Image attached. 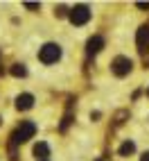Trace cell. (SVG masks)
<instances>
[{
  "mask_svg": "<svg viewBox=\"0 0 149 161\" xmlns=\"http://www.w3.org/2000/svg\"><path fill=\"white\" fill-rule=\"evenodd\" d=\"M36 134V125L32 123V120H23L20 123V127L12 134V147H16L18 143H25V141H29L32 136Z\"/></svg>",
  "mask_w": 149,
  "mask_h": 161,
  "instance_id": "cell-1",
  "label": "cell"
},
{
  "mask_svg": "<svg viewBox=\"0 0 149 161\" xmlns=\"http://www.w3.org/2000/svg\"><path fill=\"white\" fill-rule=\"evenodd\" d=\"M0 123H3V118H0Z\"/></svg>",
  "mask_w": 149,
  "mask_h": 161,
  "instance_id": "cell-20",
  "label": "cell"
},
{
  "mask_svg": "<svg viewBox=\"0 0 149 161\" xmlns=\"http://www.w3.org/2000/svg\"><path fill=\"white\" fill-rule=\"evenodd\" d=\"M70 123H72V114L68 111L66 116H63V120H61V125H59V132H66V130H68V125H70Z\"/></svg>",
  "mask_w": 149,
  "mask_h": 161,
  "instance_id": "cell-12",
  "label": "cell"
},
{
  "mask_svg": "<svg viewBox=\"0 0 149 161\" xmlns=\"http://www.w3.org/2000/svg\"><path fill=\"white\" fill-rule=\"evenodd\" d=\"M34 157H36V161H43V159L50 157V147H48L45 141H39V143L34 145Z\"/></svg>",
  "mask_w": 149,
  "mask_h": 161,
  "instance_id": "cell-8",
  "label": "cell"
},
{
  "mask_svg": "<svg viewBox=\"0 0 149 161\" xmlns=\"http://www.w3.org/2000/svg\"><path fill=\"white\" fill-rule=\"evenodd\" d=\"M133 152H136L133 141H124V143L120 145V157H129V154H133Z\"/></svg>",
  "mask_w": 149,
  "mask_h": 161,
  "instance_id": "cell-9",
  "label": "cell"
},
{
  "mask_svg": "<svg viewBox=\"0 0 149 161\" xmlns=\"http://www.w3.org/2000/svg\"><path fill=\"white\" fill-rule=\"evenodd\" d=\"M104 48V39L102 36H90L88 39V43H86V52L93 57V55H97V52Z\"/></svg>",
  "mask_w": 149,
  "mask_h": 161,
  "instance_id": "cell-7",
  "label": "cell"
},
{
  "mask_svg": "<svg viewBox=\"0 0 149 161\" xmlns=\"http://www.w3.org/2000/svg\"><path fill=\"white\" fill-rule=\"evenodd\" d=\"M136 43H138V50H140V55L149 50V25H142L138 30V36H136Z\"/></svg>",
  "mask_w": 149,
  "mask_h": 161,
  "instance_id": "cell-5",
  "label": "cell"
},
{
  "mask_svg": "<svg viewBox=\"0 0 149 161\" xmlns=\"http://www.w3.org/2000/svg\"><path fill=\"white\" fill-rule=\"evenodd\" d=\"M34 107V95L32 93H23V95H18L16 98V109L18 111H27Z\"/></svg>",
  "mask_w": 149,
  "mask_h": 161,
  "instance_id": "cell-6",
  "label": "cell"
},
{
  "mask_svg": "<svg viewBox=\"0 0 149 161\" xmlns=\"http://www.w3.org/2000/svg\"><path fill=\"white\" fill-rule=\"evenodd\" d=\"M138 7H140V9H149V3H138Z\"/></svg>",
  "mask_w": 149,
  "mask_h": 161,
  "instance_id": "cell-15",
  "label": "cell"
},
{
  "mask_svg": "<svg viewBox=\"0 0 149 161\" xmlns=\"http://www.w3.org/2000/svg\"><path fill=\"white\" fill-rule=\"evenodd\" d=\"M25 7H27V9H32V12H39V9H41V5H39V3H25Z\"/></svg>",
  "mask_w": 149,
  "mask_h": 161,
  "instance_id": "cell-14",
  "label": "cell"
},
{
  "mask_svg": "<svg viewBox=\"0 0 149 161\" xmlns=\"http://www.w3.org/2000/svg\"><path fill=\"white\" fill-rule=\"evenodd\" d=\"M54 14H57L59 18H63V16H68V9H66V7H63V5H59V7H57V12H54Z\"/></svg>",
  "mask_w": 149,
  "mask_h": 161,
  "instance_id": "cell-13",
  "label": "cell"
},
{
  "mask_svg": "<svg viewBox=\"0 0 149 161\" xmlns=\"http://www.w3.org/2000/svg\"><path fill=\"white\" fill-rule=\"evenodd\" d=\"M140 161H149V152H145V154L140 157Z\"/></svg>",
  "mask_w": 149,
  "mask_h": 161,
  "instance_id": "cell-16",
  "label": "cell"
},
{
  "mask_svg": "<svg viewBox=\"0 0 149 161\" xmlns=\"http://www.w3.org/2000/svg\"><path fill=\"white\" fill-rule=\"evenodd\" d=\"M126 118H129V111H124V109L118 111V114H115V118H113V125H122Z\"/></svg>",
  "mask_w": 149,
  "mask_h": 161,
  "instance_id": "cell-11",
  "label": "cell"
},
{
  "mask_svg": "<svg viewBox=\"0 0 149 161\" xmlns=\"http://www.w3.org/2000/svg\"><path fill=\"white\" fill-rule=\"evenodd\" d=\"M12 75H14V77H25L27 68L23 66V64H14V66H12Z\"/></svg>",
  "mask_w": 149,
  "mask_h": 161,
  "instance_id": "cell-10",
  "label": "cell"
},
{
  "mask_svg": "<svg viewBox=\"0 0 149 161\" xmlns=\"http://www.w3.org/2000/svg\"><path fill=\"white\" fill-rule=\"evenodd\" d=\"M147 95H149V89H147Z\"/></svg>",
  "mask_w": 149,
  "mask_h": 161,
  "instance_id": "cell-19",
  "label": "cell"
},
{
  "mask_svg": "<svg viewBox=\"0 0 149 161\" xmlns=\"http://www.w3.org/2000/svg\"><path fill=\"white\" fill-rule=\"evenodd\" d=\"M0 75H3V66H0Z\"/></svg>",
  "mask_w": 149,
  "mask_h": 161,
  "instance_id": "cell-17",
  "label": "cell"
},
{
  "mask_svg": "<svg viewBox=\"0 0 149 161\" xmlns=\"http://www.w3.org/2000/svg\"><path fill=\"white\" fill-rule=\"evenodd\" d=\"M68 18H70L72 25H86L90 20V9L86 5H77V7H72L68 12Z\"/></svg>",
  "mask_w": 149,
  "mask_h": 161,
  "instance_id": "cell-2",
  "label": "cell"
},
{
  "mask_svg": "<svg viewBox=\"0 0 149 161\" xmlns=\"http://www.w3.org/2000/svg\"><path fill=\"white\" fill-rule=\"evenodd\" d=\"M43 161H48V159H43Z\"/></svg>",
  "mask_w": 149,
  "mask_h": 161,
  "instance_id": "cell-21",
  "label": "cell"
},
{
  "mask_svg": "<svg viewBox=\"0 0 149 161\" xmlns=\"http://www.w3.org/2000/svg\"><path fill=\"white\" fill-rule=\"evenodd\" d=\"M133 68V61L129 57H115L113 64H111V70L113 75H118V77H124V75H129Z\"/></svg>",
  "mask_w": 149,
  "mask_h": 161,
  "instance_id": "cell-4",
  "label": "cell"
},
{
  "mask_svg": "<svg viewBox=\"0 0 149 161\" xmlns=\"http://www.w3.org/2000/svg\"><path fill=\"white\" fill-rule=\"evenodd\" d=\"M39 59L43 64H54V61L61 59V48L57 43H45L43 48L39 50Z\"/></svg>",
  "mask_w": 149,
  "mask_h": 161,
  "instance_id": "cell-3",
  "label": "cell"
},
{
  "mask_svg": "<svg viewBox=\"0 0 149 161\" xmlns=\"http://www.w3.org/2000/svg\"><path fill=\"white\" fill-rule=\"evenodd\" d=\"M97 161H106V159H97Z\"/></svg>",
  "mask_w": 149,
  "mask_h": 161,
  "instance_id": "cell-18",
  "label": "cell"
}]
</instances>
